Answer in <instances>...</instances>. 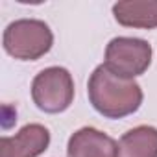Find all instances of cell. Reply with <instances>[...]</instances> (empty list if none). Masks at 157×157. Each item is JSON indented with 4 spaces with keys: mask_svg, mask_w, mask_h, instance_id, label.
<instances>
[{
    "mask_svg": "<svg viewBox=\"0 0 157 157\" xmlns=\"http://www.w3.org/2000/svg\"><path fill=\"white\" fill-rule=\"evenodd\" d=\"M33 104L50 115L63 113L74 100V80L67 68L48 67L41 70L32 82Z\"/></svg>",
    "mask_w": 157,
    "mask_h": 157,
    "instance_id": "3",
    "label": "cell"
},
{
    "mask_svg": "<svg viewBox=\"0 0 157 157\" xmlns=\"http://www.w3.org/2000/svg\"><path fill=\"white\" fill-rule=\"evenodd\" d=\"M118 157H157V129L137 126L118 140Z\"/></svg>",
    "mask_w": 157,
    "mask_h": 157,
    "instance_id": "8",
    "label": "cell"
},
{
    "mask_svg": "<svg viewBox=\"0 0 157 157\" xmlns=\"http://www.w3.org/2000/svg\"><path fill=\"white\" fill-rule=\"evenodd\" d=\"M4 50L21 61H35L50 52L54 44L52 30L37 19H21L11 22L4 32Z\"/></svg>",
    "mask_w": 157,
    "mask_h": 157,
    "instance_id": "2",
    "label": "cell"
},
{
    "mask_svg": "<svg viewBox=\"0 0 157 157\" xmlns=\"http://www.w3.org/2000/svg\"><path fill=\"white\" fill-rule=\"evenodd\" d=\"M93 107L105 118H124L133 115L142 104V89L135 80L115 76L105 65L94 68L87 83Z\"/></svg>",
    "mask_w": 157,
    "mask_h": 157,
    "instance_id": "1",
    "label": "cell"
},
{
    "mask_svg": "<svg viewBox=\"0 0 157 157\" xmlns=\"http://www.w3.org/2000/svg\"><path fill=\"white\" fill-rule=\"evenodd\" d=\"M115 21L126 28H157V0H126L113 6Z\"/></svg>",
    "mask_w": 157,
    "mask_h": 157,
    "instance_id": "7",
    "label": "cell"
},
{
    "mask_svg": "<svg viewBox=\"0 0 157 157\" xmlns=\"http://www.w3.org/2000/svg\"><path fill=\"white\" fill-rule=\"evenodd\" d=\"M67 157H118V144L96 128H82L68 139Z\"/></svg>",
    "mask_w": 157,
    "mask_h": 157,
    "instance_id": "6",
    "label": "cell"
},
{
    "mask_svg": "<svg viewBox=\"0 0 157 157\" xmlns=\"http://www.w3.org/2000/svg\"><path fill=\"white\" fill-rule=\"evenodd\" d=\"M50 131L43 124H28L13 137H2L0 157H37L46 151Z\"/></svg>",
    "mask_w": 157,
    "mask_h": 157,
    "instance_id": "5",
    "label": "cell"
},
{
    "mask_svg": "<svg viewBox=\"0 0 157 157\" xmlns=\"http://www.w3.org/2000/svg\"><path fill=\"white\" fill-rule=\"evenodd\" d=\"M151 63V44L137 37H115L105 48V67L118 78L133 80Z\"/></svg>",
    "mask_w": 157,
    "mask_h": 157,
    "instance_id": "4",
    "label": "cell"
}]
</instances>
